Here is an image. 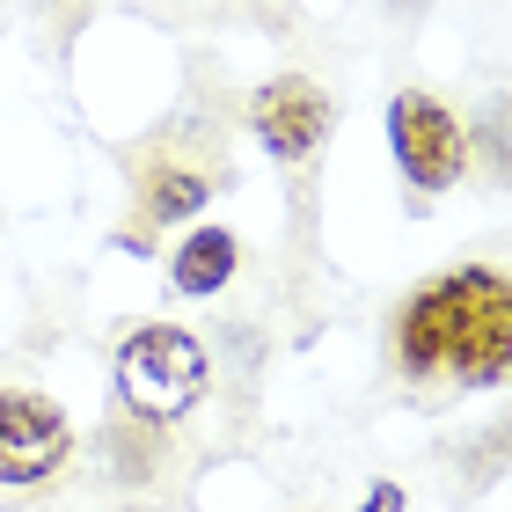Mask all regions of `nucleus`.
I'll list each match as a JSON object with an SVG mask.
<instances>
[{
  "label": "nucleus",
  "instance_id": "423d86ee",
  "mask_svg": "<svg viewBox=\"0 0 512 512\" xmlns=\"http://www.w3.org/2000/svg\"><path fill=\"white\" fill-rule=\"evenodd\" d=\"M139 198H147L154 220H191L205 198H213V169H191V161H147L139 169Z\"/></svg>",
  "mask_w": 512,
  "mask_h": 512
},
{
  "label": "nucleus",
  "instance_id": "0eeeda50",
  "mask_svg": "<svg viewBox=\"0 0 512 512\" xmlns=\"http://www.w3.org/2000/svg\"><path fill=\"white\" fill-rule=\"evenodd\" d=\"M235 264H242V249H235V235L227 227H205V235H191L176 249V264H169V278H176V293H220L227 278H235Z\"/></svg>",
  "mask_w": 512,
  "mask_h": 512
},
{
  "label": "nucleus",
  "instance_id": "f257e3e1",
  "mask_svg": "<svg viewBox=\"0 0 512 512\" xmlns=\"http://www.w3.org/2000/svg\"><path fill=\"white\" fill-rule=\"evenodd\" d=\"M395 359L410 374H454L469 388H491L512 359V286L491 264L417 286L395 315Z\"/></svg>",
  "mask_w": 512,
  "mask_h": 512
},
{
  "label": "nucleus",
  "instance_id": "20e7f679",
  "mask_svg": "<svg viewBox=\"0 0 512 512\" xmlns=\"http://www.w3.org/2000/svg\"><path fill=\"white\" fill-rule=\"evenodd\" d=\"M249 125L278 161H308L322 139H330V96L300 74H278L249 96Z\"/></svg>",
  "mask_w": 512,
  "mask_h": 512
},
{
  "label": "nucleus",
  "instance_id": "7ed1b4c3",
  "mask_svg": "<svg viewBox=\"0 0 512 512\" xmlns=\"http://www.w3.org/2000/svg\"><path fill=\"white\" fill-rule=\"evenodd\" d=\"M388 147H395V169H403L417 191H447L461 176V161H469L454 110L439 96H417V88L388 103Z\"/></svg>",
  "mask_w": 512,
  "mask_h": 512
},
{
  "label": "nucleus",
  "instance_id": "f03ea898",
  "mask_svg": "<svg viewBox=\"0 0 512 512\" xmlns=\"http://www.w3.org/2000/svg\"><path fill=\"white\" fill-rule=\"evenodd\" d=\"M118 395L125 410L139 417H183L205 395V352L191 330H176V322H154V330H132L125 352H118Z\"/></svg>",
  "mask_w": 512,
  "mask_h": 512
},
{
  "label": "nucleus",
  "instance_id": "39448f33",
  "mask_svg": "<svg viewBox=\"0 0 512 512\" xmlns=\"http://www.w3.org/2000/svg\"><path fill=\"white\" fill-rule=\"evenodd\" d=\"M66 461V417L44 395L0 388V483H44Z\"/></svg>",
  "mask_w": 512,
  "mask_h": 512
},
{
  "label": "nucleus",
  "instance_id": "6e6552de",
  "mask_svg": "<svg viewBox=\"0 0 512 512\" xmlns=\"http://www.w3.org/2000/svg\"><path fill=\"white\" fill-rule=\"evenodd\" d=\"M366 512H403V498H395V483H374V498H366Z\"/></svg>",
  "mask_w": 512,
  "mask_h": 512
}]
</instances>
